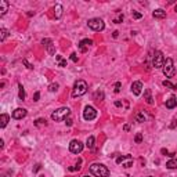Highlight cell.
I'll list each match as a JSON object with an SVG mask.
<instances>
[{
  "label": "cell",
  "mask_w": 177,
  "mask_h": 177,
  "mask_svg": "<svg viewBox=\"0 0 177 177\" xmlns=\"http://www.w3.org/2000/svg\"><path fill=\"white\" fill-rule=\"evenodd\" d=\"M90 172L96 177H108L109 176L108 167L105 165H102V163H93L90 166Z\"/></svg>",
  "instance_id": "1"
},
{
  "label": "cell",
  "mask_w": 177,
  "mask_h": 177,
  "mask_svg": "<svg viewBox=\"0 0 177 177\" xmlns=\"http://www.w3.org/2000/svg\"><path fill=\"white\" fill-rule=\"evenodd\" d=\"M87 88H88L87 83H86L85 80L79 79V80H76V82H75V85H73L72 97H80V96H83V94H86Z\"/></svg>",
  "instance_id": "2"
},
{
  "label": "cell",
  "mask_w": 177,
  "mask_h": 177,
  "mask_svg": "<svg viewBox=\"0 0 177 177\" xmlns=\"http://www.w3.org/2000/svg\"><path fill=\"white\" fill-rule=\"evenodd\" d=\"M69 113H71V109L67 108V107H62V108L56 109V111L51 113V119L54 122H62L69 116Z\"/></svg>",
  "instance_id": "3"
},
{
  "label": "cell",
  "mask_w": 177,
  "mask_h": 177,
  "mask_svg": "<svg viewBox=\"0 0 177 177\" xmlns=\"http://www.w3.org/2000/svg\"><path fill=\"white\" fill-rule=\"evenodd\" d=\"M162 71H163V75L166 78H173L174 73H176V68H174V62L172 58H165V64L162 67Z\"/></svg>",
  "instance_id": "4"
},
{
  "label": "cell",
  "mask_w": 177,
  "mask_h": 177,
  "mask_svg": "<svg viewBox=\"0 0 177 177\" xmlns=\"http://www.w3.org/2000/svg\"><path fill=\"white\" fill-rule=\"evenodd\" d=\"M87 25H88V28L93 29L94 32H101L105 28L104 21L101 20V18H91V20L87 21Z\"/></svg>",
  "instance_id": "5"
},
{
  "label": "cell",
  "mask_w": 177,
  "mask_h": 177,
  "mask_svg": "<svg viewBox=\"0 0 177 177\" xmlns=\"http://www.w3.org/2000/svg\"><path fill=\"white\" fill-rule=\"evenodd\" d=\"M163 64H165V57H163V54H162L161 51H155V54H154V57H152V67L155 69H159L163 67Z\"/></svg>",
  "instance_id": "6"
},
{
  "label": "cell",
  "mask_w": 177,
  "mask_h": 177,
  "mask_svg": "<svg viewBox=\"0 0 177 177\" xmlns=\"http://www.w3.org/2000/svg\"><path fill=\"white\" fill-rule=\"evenodd\" d=\"M83 118H85V121H94L97 118V111L96 108H93V107H90V105H87L85 108V111H83Z\"/></svg>",
  "instance_id": "7"
},
{
  "label": "cell",
  "mask_w": 177,
  "mask_h": 177,
  "mask_svg": "<svg viewBox=\"0 0 177 177\" xmlns=\"http://www.w3.org/2000/svg\"><path fill=\"white\" fill-rule=\"evenodd\" d=\"M116 163L118 165H123V167H126V169H129L130 166L133 165V158L132 155H123V157H118L116 158Z\"/></svg>",
  "instance_id": "8"
},
{
  "label": "cell",
  "mask_w": 177,
  "mask_h": 177,
  "mask_svg": "<svg viewBox=\"0 0 177 177\" xmlns=\"http://www.w3.org/2000/svg\"><path fill=\"white\" fill-rule=\"evenodd\" d=\"M69 151L72 154H80L83 151V144L79 140H72L69 144Z\"/></svg>",
  "instance_id": "9"
},
{
  "label": "cell",
  "mask_w": 177,
  "mask_h": 177,
  "mask_svg": "<svg viewBox=\"0 0 177 177\" xmlns=\"http://www.w3.org/2000/svg\"><path fill=\"white\" fill-rule=\"evenodd\" d=\"M26 113H28V111L25 108H17L12 111V115L11 116L14 118V119H17V121H20V119H22V118L26 116Z\"/></svg>",
  "instance_id": "10"
},
{
  "label": "cell",
  "mask_w": 177,
  "mask_h": 177,
  "mask_svg": "<svg viewBox=\"0 0 177 177\" xmlns=\"http://www.w3.org/2000/svg\"><path fill=\"white\" fill-rule=\"evenodd\" d=\"M141 91H143V83L141 82H133L132 85V93L134 94V96H140Z\"/></svg>",
  "instance_id": "11"
},
{
  "label": "cell",
  "mask_w": 177,
  "mask_h": 177,
  "mask_svg": "<svg viewBox=\"0 0 177 177\" xmlns=\"http://www.w3.org/2000/svg\"><path fill=\"white\" fill-rule=\"evenodd\" d=\"M91 44H93L91 39H83V40H80V43H79V48H80L82 53H85Z\"/></svg>",
  "instance_id": "12"
},
{
  "label": "cell",
  "mask_w": 177,
  "mask_h": 177,
  "mask_svg": "<svg viewBox=\"0 0 177 177\" xmlns=\"http://www.w3.org/2000/svg\"><path fill=\"white\" fill-rule=\"evenodd\" d=\"M42 43L44 44V46H46V48H47V51H48V54H54V46H53V42L50 40V39H43V40H42Z\"/></svg>",
  "instance_id": "13"
},
{
  "label": "cell",
  "mask_w": 177,
  "mask_h": 177,
  "mask_svg": "<svg viewBox=\"0 0 177 177\" xmlns=\"http://www.w3.org/2000/svg\"><path fill=\"white\" fill-rule=\"evenodd\" d=\"M165 105H166V108H169V109L176 108V107H177V98H176V97L172 96V97L169 98V100H166Z\"/></svg>",
  "instance_id": "14"
},
{
  "label": "cell",
  "mask_w": 177,
  "mask_h": 177,
  "mask_svg": "<svg viewBox=\"0 0 177 177\" xmlns=\"http://www.w3.org/2000/svg\"><path fill=\"white\" fill-rule=\"evenodd\" d=\"M8 11V3L6 0H0V17H3Z\"/></svg>",
  "instance_id": "15"
},
{
  "label": "cell",
  "mask_w": 177,
  "mask_h": 177,
  "mask_svg": "<svg viewBox=\"0 0 177 177\" xmlns=\"http://www.w3.org/2000/svg\"><path fill=\"white\" fill-rule=\"evenodd\" d=\"M8 121H10V116L7 113H1V116H0V127H6Z\"/></svg>",
  "instance_id": "16"
},
{
  "label": "cell",
  "mask_w": 177,
  "mask_h": 177,
  "mask_svg": "<svg viewBox=\"0 0 177 177\" xmlns=\"http://www.w3.org/2000/svg\"><path fill=\"white\" fill-rule=\"evenodd\" d=\"M54 15H56L57 20L62 17V6L61 4H57L56 7H54Z\"/></svg>",
  "instance_id": "17"
},
{
  "label": "cell",
  "mask_w": 177,
  "mask_h": 177,
  "mask_svg": "<svg viewBox=\"0 0 177 177\" xmlns=\"http://www.w3.org/2000/svg\"><path fill=\"white\" fill-rule=\"evenodd\" d=\"M152 15L155 17V18H166V11H163L161 8H158V10H155V11L152 12Z\"/></svg>",
  "instance_id": "18"
},
{
  "label": "cell",
  "mask_w": 177,
  "mask_h": 177,
  "mask_svg": "<svg viewBox=\"0 0 177 177\" xmlns=\"http://www.w3.org/2000/svg\"><path fill=\"white\" fill-rule=\"evenodd\" d=\"M166 167L167 169H177V158H173V159L166 162Z\"/></svg>",
  "instance_id": "19"
},
{
  "label": "cell",
  "mask_w": 177,
  "mask_h": 177,
  "mask_svg": "<svg viewBox=\"0 0 177 177\" xmlns=\"http://www.w3.org/2000/svg\"><path fill=\"white\" fill-rule=\"evenodd\" d=\"M144 96H145V101H147V104L149 105H152L154 104V100H152V96H151V90H145L144 91Z\"/></svg>",
  "instance_id": "20"
},
{
  "label": "cell",
  "mask_w": 177,
  "mask_h": 177,
  "mask_svg": "<svg viewBox=\"0 0 177 177\" xmlns=\"http://www.w3.org/2000/svg\"><path fill=\"white\" fill-rule=\"evenodd\" d=\"M56 61H57V64H58V67H61V68L67 67V60H64L61 56H56Z\"/></svg>",
  "instance_id": "21"
},
{
  "label": "cell",
  "mask_w": 177,
  "mask_h": 177,
  "mask_svg": "<svg viewBox=\"0 0 177 177\" xmlns=\"http://www.w3.org/2000/svg\"><path fill=\"white\" fill-rule=\"evenodd\" d=\"M94 141H96V138H94L93 136L87 137V141H86V147H87L88 149H93V148H94Z\"/></svg>",
  "instance_id": "22"
},
{
  "label": "cell",
  "mask_w": 177,
  "mask_h": 177,
  "mask_svg": "<svg viewBox=\"0 0 177 177\" xmlns=\"http://www.w3.org/2000/svg\"><path fill=\"white\" fill-rule=\"evenodd\" d=\"M7 36H8V31H7V29H6V28H1V29H0V40L4 42Z\"/></svg>",
  "instance_id": "23"
},
{
  "label": "cell",
  "mask_w": 177,
  "mask_h": 177,
  "mask_svg": "<svg viewBox=\"0 0 177 177\" xmlns=\"http://www.w3.org/2000/svg\"><path fill=\"white\" fill-rule=\"evenodd\" d=\"M18 88H20V93H18V96H20V100L24 101V100H25V90H24V87H22V85L18 86Z\"/></svg>",
  "instance_id": "24"
},
{
  "label": "cell",
  "mask_w": 177,
  "mask_h": 177,
  "mask_svg": "<svg viewBox=\"0 0 177 177\" xmlns=\"http://www.w3.org/2000/svg\"><path fill=\"white\" fill-rule=\"evenodd\" d=\"M94 98H96V100H102V98H104V93L102 91H96L94 93Z\"/></svg>",
  "instance_id": "25"
},
{
  "label": "cell",
  "mask_w": 177,
  "mask_h": 177,
  "mask_svg": "<svg viewBox=\"0 0 177 177\" xmlns=\"http://www.w3.org/2000/svg\"><path fill=\"white\" fill-rule=\"evenodd\" d=\"M137 122H144L145 121V116H144V113L140 112V113H137Z\"/></svg>",
  "instance_id": "26"
},
{
  "label": "cell",
  "mask_w": 177,
  "mask_h": 177,
  "mask_svg": "<svg viewBox=\"0 0 177 177\" xmlns=\"http://www.w3.org/2000/svg\"><path fill=\"white\" fill-rule=\"evenodd\" d=\"M163 86H165V87H167V88H172V90H174V85H172V83H170V80H165V82H163Z\"/></svg>",
  "instance_id": "27"
},
{
  "label": "cell",
  "mask_w": 177,
  "mask_h": 177,
  "mask_svg": "<svg viewBox=\"0 0 177 177\" xmlns=\"http://www.w3.org/2000/svg\"><path fill=\"white\" fill-rule=\"evenodd\" d=\"M35 125L36 126H46V121H44V119H36Z\"/></svg>",
  "instance_id": "28"
},
{
  "label": "cell",
  "mask_w": 177,
  "mask_h": 177,
  "mask_svg": "<svg viewBox=\"0 0 177 177\" xmlns=\"http://www.w3.org/2000/svg\"><path fill=\"white\" fill-rule=\"evenodd\" d=\"M57 88H58V83H53V85L48 86V90H50V91H56Z\"/></svg>",
  "instance_id": "29"
},
{
  "label": "cell",
  "mask_w": 177,
  "mask_h": 177,
  "mask_svg": "<svg viewBox=\"0 0 177 177\" xmlns=\"http://www.w3.org/2000/svg\"><path fill=\"white\" fill-rule=\"evenodd\" d=\"M141 141H143V134H141V133H137V136H136V143H137V144H140Z\"/></svg>",
  "instance_id": "30"
},
{
  "label": "cell",
  "mask_w": 177,
  "mask_h": 177,
  "mask_svg": "<svg viewBox=\"0 0 177 177\" xmlns=\"http://www.w3.org/2000/svg\"><path fill=\"white\" fill-rule=\"evenodd\" d=\"M122 21H123V14H121L116 20H113V22H115V24H119V22H122Z\"/></svg>",
  "instance_id": "31"
},
{
  "label": "cell",
  "mask_w": 177,
  "mask_h": 177,
  "mask_svg": "<svg viewBox=\"0 0 177 177\" xmlns=\"http://www.w3.org/2000/svg\"><path fill=\"white\" fill-rule=\"evenodd\" d=\"M133 17H134V18H136V20H140V18H141V17H143V15H141L140 12H137V11H133Z\"/></svg>",
  "instance_id": "32"
},
{
  "label": "cell",
  "mask_w": 177,
  "mask_h": 177,
  "mask_svg": "<svg viewBox=\"0 0 177 177\" xmlns=\"http://www.w3.org/2000/svg\"><path fill=\"white\" fill-rule=\"evenodd\" d=\"M22 62H24V64L26 65V68H28V69H33V65H31V64H29V62H28V61H26V60H22Z\"/></svg>",
  "instance_id": "33"
},
{
  "label": "cell",
  "mask_w": 177,
  "mask_h": 177,
  "mask_svg": "<svg viewBox=\"0 0 177 177\" xmlns=\"http://www.w3.org/2000/svg\"><path fill=\"white\" fill-rule=\"evenodd\" d=\"M39 98H40V93L36 91L35 93V96H33V101H39Z\"/></svg>",
  "instance_id": "34"
},
{
  "label": "cell",
  "mask_w": 177,
  "mask_h": 177,
  "mask_svg": "<svg viewBox=\"0 0 177 177\" xmlns=\"http://www.w3.org/2000/svg\"><path fill=\"white\" fill-rule=\"evenodd\" d=\"M65 123H67V125L68 126H72V123H73V121H72V118H67V119H65Z\"/></svg>",
  "instance_id": "35"
},
{
  "label": "cell",
  "mask_w": 177,
  "mask_h": 177,
  "mask_svg": "<svg viewBox=\"0 0 177 177\" xmlns=\"http://www.w3.org/2000/svg\"><path fill=\"white\" fill-rule=\"evenodd\" d=\"M71 60H72L73 62H78V57H76V54H75V53H72V54H71Z\"/></svg>",
  "instance_id": "36"
},
{
  "label": "cell",
  "mask_w": 177,
  "mask_h": 177,
  "mask_svg": "<svg viewBox=\"0 0 177 177\" xmlns=\"http://www.w3.org/2000/svg\"><path fill=\"white\" fill-rule=\"evenodd\" d=\"M119 91H121V83L118 82L116 85H115V93H119Z\"/></svg>",
  "instance_id": "37"
},
{
  "label": "cell",
  "mask_w": 177,
  "mask_h": 177,
  "mask_svg": "<svg viewBox=\"0 0 177 177\" xmlns=\"http://www.w3.org/2000/svg\"><path fill=\"white\" fill-rule=\"evenodd\" d=\"M40 163H37L36 166H35V167H33V173H36V172H39V170H40Z\"/></svg>",
  "instance_id": "38"
},
{
  "label": "cell",
  "mask_w": 177,
  "mask_h": 177,
  "mask_svg": "<svg viewBox=\"0 0 177 177\" xmlns=\"http://www.w3.org/2000/svg\"><path fill=\"white\" fill-rule=\"evenodd\" d=\"M80 169V166L78 165V166H72V167H69V170H71V172H75V170H79Z\"/></svg>",
  "instance_id": "39"
},
{
  "label": "cell",
  "mask_w": 177,
  "mask_h": 177,
  "mask_svg": "<svg viewBox=\"0 0 177 177\" xmlns=\"http://www.w3.org/2000/svg\"><path fill=\"white\" fill-rule=\"evenodd\" d=\"M115 107H122V101H115Z\"/></svg>",
  "instance_id": "40"
},
{
  "label": "cell",
  "mask_w": 177,
  "mask_h": 177,
  "mask_svg": "<svg viewBox=\"0 0 177 177\" xmlns=\"http://www.w3.org/2000/svg\"><path fill=\"white\" fill-rule=\"evenodd\" d=\"M118 33H119V32H118V31H115V32H113V37H118Z\"/></svg>",
  "instance_id": "41"
},
{
  "label": "cell",
  "mask_w": 177,
  "mask_h": 177,
  "mask_svg": "<svg viewBox=\"0 0 177 177\" xmlns=\"http://www.w3.org/2000/svg\"><path fill=\"white\" fill-rule=\"evenodd\" d=\"M83 177H90V176H83Z\"/></svg>",
  "instance_id": "42"
},
{
  "label": "cell",
  "mask_w": 177,
  "mask_h": 177,
  "mask_svg": "<svg viewBox=\"0 0 177 177\" xmlns=\"http://www.w3.org/2000/svg\"><path fill=\"white\" fill-rule=\"evenodd\" d=\"M149 177H152V176H149Z\"/></svg>",
  "instance_id": "43"
}]
</instances>
